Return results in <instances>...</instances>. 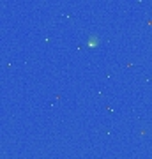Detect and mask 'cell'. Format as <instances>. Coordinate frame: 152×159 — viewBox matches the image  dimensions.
Masks as SVG:
<instances>
[]
</instances>
